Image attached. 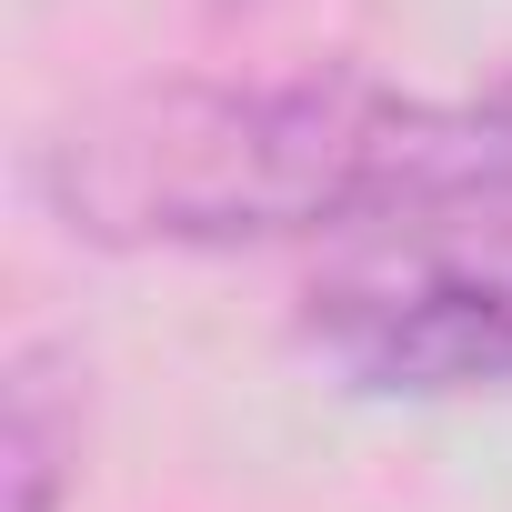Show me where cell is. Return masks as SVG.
<instances>
[{
  "instance_id": "1",
  "label": "cell",
  "mask_w": 512,
  "mask_h": 512,
  "mask_svg": "<svg viewBox=\"0 0 512 512\" xmlns=\"http://www.w3.org/2000/svg\"><path fill=\"white\" fill-rule=\"evenodd\" d=\"M41 201L101 251H251L352 221L512 211V81L462 101L362 71L121 91L41 151Z\"/></svg>"
},
{
  "instance_id": "2",
  "label": "cell",
  "mask_w": 512,
  "mask_h": 512,
  "mask_svg": "<svg viewBox=\"0 0 512 512\" xmlns=\"http://www.w3.org/2000/svg\"><path fill=\"white\" fill-rule=\"evenodd\" d=\"M302 332L352 392L392 402L512 392V211L392 221L382 251L312 282Z\"/></svg>"
},
{
  "instance_id": "3",
  "label": "cell",
  "mask_w": 512,
  "mask_h": 512,
  "mask_svg": "<svg viewBox=\"0 0 512 512\" xmlns=\"http://www.w3.org/2000/svg\"><path fill=\"white\" fill-rule=\"evenodd\" d=\"M71 452H81L71 372H61V352H21L11 362V402H0V502L11 512H61Z\"/></svg>"
}]
</instances>
